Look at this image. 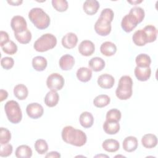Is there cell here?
<instances>
[{
  "mask_svg": "<svg viewBox=\"0 0 158 158\" xmlns=\"http://www.w3.org/2000/svg\"><path fill=\"white\" fill-rule=\"evenodd\" d=\"M141 143L146 148H153L157 144V138L154 134H146L141 138Z\"/></svg>",
  "mask_w": 158,
  "mask_h": 158,
  "instance_id": "d6986e66",
  "label": "cell"
},
{
  "mask_svg": "<svg viewBox=\"0 0 158 158\" xmlns=\"http://www.w3.org/2000/svg\"><path fill=\"white\" fill-rule=\"evenodd\" d=\"M26 112L30 118L37 119L43 115L44 109L41 104L37 102H32L27 105Z\"/></svg>",
  "mask_w": 158,
  "mask_h": 158,
  "instance_id": "ba28073f",
  "label": "cell"
},
{
  "mask_svg": "<svg viewBox=\"0 0 158 158\" xmlns=\"http://www.w3.org/2000/svg\"><path fill=\"white\" fill-rule=\"evenodd\" d=\"M78 42L77 36L72 32L65 35L62 38V44L66 49H72L76 46Z\"/></svg>",
  "mask_w": 158,
  "mask_h": 158,
  "instance_id": "4fadbf2b",
  "label": "cell"
},
{
  "mask_svg": "<svg viewBox=\"0 0 158 158\" xmlns=\"http://www.w3.org/2000/svg\"><path fill=\"white\" fill-rule=\"evenodd\" d=\"M142 2V1H128V2H129V3H131V4H139V3H140V2Z\"/></svg>",
  "mask_w": 158,
  "mask_h": 158,
  "instance_id": "bcb514c9",
  "label": "cell"
},
{
  "mask_svg": "<svg viewBox=\"0 0 158 158\" xmlns=\"http://www.w3.org/2000/svg\"><path fill=\"white\" fill-rule=\"evenodd\" d=\"M35 149L39 154H44L48 150V145L47 142L43 139H38L35 141Z\"/></svg>",
  "mask_w": 158,
  "mask_h": 158,
  "instance_id": "836d02e7",
  "label": "cell"
},
{
  "mask_svg": "<svg viewBox=\"0 0 158 158\" xmlns=\"http://www.w3.org/2000/svg\"><path fill=\"white\" fill-rule=\"evenodd\" d=\"M80 125L85 128H89L92 127L94 123V118L91 113L89 112H82L79 117Z\"/></svg>",
  "mask_w": 158,
  "mask_h": 158,
  "instance_id": "ffe728a7",
  "label": "cell"
},
{
  "mask_svg": "<svg viewBox=\"0 0 158 158\" xmlns=\"http://www.w3.org/2000/svg\"><path fill=\"white\" fill-rule=\"evenodd\" d=\"M121 112L117 109H112L106 114V120L111 122H119L121 119Z\"/></svg>",
  "mask_w": 158,
  "mask_h": 158,
  "instance_id": "d590c367",
  "label": "cell"
},
{
  "mask_svg": "<svg viewBox=\"0 0 158 158\" xmlns=\"http://www.w3.org/2000/svg\"><path fill=\"white\" fill-rule=\"evenodd\" d=\"M13 151L12 146L10 144L7 143L5 144H1L0 156L6 157L11 155Z\"/></svg>",
  "mask_w": 158,
  "mask_h": 158,
  "instance_id": "ab89813d",
  "label": "cell"
},
{
  "mask_svg": "<svg viewBox=\"0 0 158 158\" xmlns=\"http://www.w3.org/2000/svg\"><path fill=\"white\" fill-rule=\"evenodd\" d=\"M95 51L94 43L89 40L82 41L78 46L79 52L84 56H91Z\"/></svg>",
  "mask_w": 158,
  "mask_h": 158,
  "instance_id": "8fae6325",
  "label": "cell"
},
{
  "mask_svg": "<svg viewBox=\"0 0 158 158\" xmlns=\"http://www.w3.org/2000/svg\"><path fill=\"white\" fill-rule=\"evenodd\" d=\"M15 153L17 158H30L32 156V150L30 146L22 144L17 148Z\"/></svg>",
  "mask_w": 158,
  "mask_h": 158,
  "instance_id": "4316f807",
  "label": "cell"
},
{
  "mask_svg": "<svg viewBox=\"0 0 158 158\" xmlns=\"http://www.w3.org/2000/svg\"><path fill=\"white\" fill-rule=\"evenodd\" d=\"M1 48L4 52L9 55H13L17 51V46L13 41L11 40L2 46Z\"/></svg>",
  "mask_w": 158,
  "mask_h": 158,
  "instance_id": "74e56055",
  "label": "cell"
},
{
  "mask_svg": "<svg viewBox=\"0 0 158 158\" xmlns=\"http://www.w3.org/2000/svg\"><path fill=\"white\" fill-rule=\"evenodd\" d=\"M105 61L104 59L99 57L91 58L88 62L89 67L94 72L101 71L105 67Z\"/></svg>",
  "mask_w": 158,
  "mask_h": 158,
  "instance_id": "603a6c76",
  "label": "cell"
},
{
  "mask_svg": "<svg viewBox=\"0 0 158 158\" xmlns=\"http://www.w3.org/2000/svg\"><path fill=\"white\" fill-rule=\"evenodd\" d=\"M135 62L137 67H148L151 63V59L149 56L146 54H139L135 58Z\"/></svg>",
  "mask_w": 158,
  "mask_h": 158,
  "instance_id": "4dcf8cb0",
  "label": "cell"
},
{
  "mask_svg": "<svg viewBox=\"0 0 158 158\" xmlns=\"http://www.w3.org/2000/svg\"><path fill=\"white\" fill-rule=\"evenodd\" d=\"M134 73L135 77L139 81H145L150 78L151 74V69L150 67H139L136 66L134 70Z\"/></svg>",
  "mask_w": 158,
  "mask_h": 158,
  "instance_id": "2e32d148",
  "label": "cell"
},
{
  "mask_svg": "<svg viewBox=\"0 0 158 158\" xmlns=\"http://www.w3.org/2000/svg\"><path fill=\"white\" fill-rule=\"evenodd\" d=\"M46 158L47 157H60V154L57 152V151H51L49 153H48L46 156H45Z\"/></svg>",
  "mask_w": 158,
  "mask_h": 158,
  "instance_id": "ee69618b",
  "label": "cell"
},
{
  "mask_svg": "<svg viewBox=\"0 0 158 158\" xmlns=\"http://www.w3.org/2000/svg\"><path fill=\"white\" fill-rule=\"evenodd\" d=\"M59 64L62 70H70L75 64V59L70 54H64L60 58Z\"/></svg>",
  "mask_w": 158,
  "mask_h": 158,
  "instance_id": "9a60e30c",
  "label": "cell"
},
{
  "mask_svg": "<svg viewBox=\"0 0 158 158\" xmlns=\"http://www.w3.org/2000/svg\"><path fill=\"white\" fill-rule=\"evenodd\" d=\"M7 2L10 4L11 6H20L22 2L23 1L22 0H16V1H7Z\"/></svg>",
  "mask_w": 158,
  "mask_h": 158,
  "instance_id": "f6af8a7d",
  "label": "cell"
},
{
  "mask_svg": "<svg viewBox=\"0 0 158 158\" xmlns=\"http://www.w3.org/2000/svg\"><path fill=\"white\" fill-rule=\"evenodd\" d=\"M123 149L128 152H131L135 151L138 145V139L136 137L133 136H129L126 137L122 143Z\"/></svg>",
  "mask_w": 158,
  "mask_h": 158,
  "instance_id": "e0dca14e",
  "label": "cell"
},
{
  "mask_svg": "<svg viewBox=\"0 0 158 158\" xmlns=\"http://www.w3.org/2000/svg\"><path fill=\"white\" fill-rule=\"evenodd\" d=\"M4 110L8 120L12 123L17 124L22 120V110L17 101L14 100L8 101L4 105Z\"/></svg>",
  "mask_w": 158,
  "mask_h": 158,
  "instance_id": "8992f818",
  "label": "cell"
},
{
  "mask_svg": "<svg viewBox=\"0 0 158 158\" xmlns=\"http://www.w3.org/2000/svg\"><path fill=\"white\" fill-rule=\"evenodd\" d=\"M14 64V60L13 58L10 57H2L1 60V65L2 67L6 70H9L12 69Z\"/></svg>",
  "mask_w": 158,
  "mask_h": 158,
  "instance_id": "60d3db41",
  "label": "cell"
},
{
  "mask_svg": "<svg viewBox=\"0 0 158 158\" xmlns=\"http://www.w3.org/2000/svg\"><path fill=\"white\" fill-rule=\"evenodd\" d=\"M129 14L133 15L137 20L139 23L143 20L145 15L144 10H143V9L140 7L136 6L132 7L130 10Z\"/></svg>",
  "mask_w": 158,
  "mask_h": 158,
  "instance_id": "e575fe53",
  "label": "cell"
},
{
  "mask_svg": "<svg viewBox=\"0 0 158 158\" xmlns=\"http://www.w3.org/2000/svg\"><path fill=\"white\" fill-rule=\"evenodd\" d=\"M59 100V94L57 93V91L51 90L47 93L44 99L45 104L49 107H53L56 106L58 104Z\"/></svg>",
  "mask_w": 158,
  "mask_h": 158,
  "instance_id": "44dd1931",
  "label": "cell"
},
{
  "mask_svg": "<svg viewBox=\"0 0 158 158\" xmlns=\"http://www.w3.org/2000/svg\"><path fill=\"white\" fill-rule=\"evenodd\" d=\"M8 96V93L7 91L4 89L0 90V101L2 102L4 100L6 99Z\"/></svg>",
  "mask_w": 158,
  "mask_h": 158,
  "instance_id": "7bdbcfd3",
  "label": "cell"
},
{
  "mask_svg": "<svg viewBox=\"0 0 158 158\" xmlns=\"http://www.w3.org/2000/svg\"><path fill=\"white\" fill-rule=\"evenodd\" d=\"M64 79L63 77L57 73L50 74L46 80V85L51 91H57L60 90L64 85Z\"/></svg>",
  "mask_w": 158,
  "mask_h": 158,
  "instance_id": "52a82bcc",
  "label": "cell"
},
{
  "mask_svg": "<svg viewBox=\"0 0 158 158\" xmlns=\"http://www.w3.org/2000/svg\"><path fill=\"white\" fill-rule=\"evenodd\" d=\"M28 18L35 27L39 30L47 28L51 22L49 16L40 7L32 8L28 12Z\"/></svg>",
  "mask_w": 158,
  "mask_h": 158,
  "instance_id": "3957f363",
  "label": "cell"
},
{
  "mask_svg": "<svg viewBox=\"0 0 158 158\" xmlns=\"http://www.w3.org/2000/svg\"><path fill=\"white\" fill-rule=\"evenodd\" d=\"M137 20L130 14L125 15L121 22V27L127 33L131 32L138 24Z\"/></svg>",
  "mask_w": 158,
  "mask_h": 158,
  "instance_id": "30bf717a",
  "label": "cell"
},
{
  "mask_svg": "<svg viewBox=\"0 0 158 158\" xmlns=\"http://www.w3.org/2000/svg\"><path fill=\"white\" fill-rule=\"evenodd\" d=\"M133 81L128 75H123L119 80L115 90L116 96L120 100H127L132 96Z\"/></svg>",
  "mask_w": 158,
  "mask_h": 158,
  "instance_id": "277c9868",
  "label": "cell"
},
{
  "mask_svg": "<svg viewBox=\"0 0 158 158\" xmlns=\"http://www.w3.org/2000/svg\"><path fill=\"white\" fill-rule=\"evenodd\" d=\"M11 139V133L10 131L3 127L0 128V144H5L8 143Z\"/></svg>",
  "mask_w": 158,
  "mask_h": 158,
  "instance_id": "f35d334b",
  "label": "cell"
},
{
  "mask_svg": "<svg viewBox=\"0 0 158 158\" xmlns=\"http://www.w3.org/2000/svg\"><path fill=\"white\" fill-rule=\"evenodd\" d=\"M10 26L14 33H21L27 29V22L20 15H15L12 18Z\"/></svg>",
  "mask_w": 158,
  "mask_h": 158,
  "instance_id": "9c48e42d",
  "label": "cell"
},
{
  "mask_svg": "<svg viewBox=\"0 0 158 158\" xmlns=\"http://www.w3.org/2000/svg\"><path fill=\"white\" fill-rule=\"evenodd\" d=\"M100 51L105 56H112L115 54L117 46L112 42L106 41L101 45Z\"/></svg>",
  "mask_w": 158,
  "mask_h": 158,
  "instance_id": "ac0fdd59",
  "label": "cell"
},
{
  "mask_svg": "<svg viewBox=\"0 0 158 158\" xmlns=\"http://www.w3.org/2000/svg\"><path fill=\"white\" fill-rule=\"evenodd\" d=\"M9 36L7 32L1 30L0 31V46L2 47L5 44H6L7 42H9Z\"/></svg>",
  "mask_w": 158,
  "mask_h": 158,
  "instance_id": "b9f144b4",
  "label": "cell"
},
{
  "mask_svg": "<svg viewBox=\"0 0 158 158\" xmlns=\"http://www.w3.org/2000/svg\"><path fill=\"white\" fill-rule=\"evenodd\" d=\"M132 40L135 44L138 46H143L148 43L146 36L143 29L136 31L133 35Z\"/></svg>",
  "mask_w": 158,
  "mask_h": 158,
  "instance_id": "484cf974",
  "label": "cell"
},
{
  "mask_svg": "<svg viewBox=\"0 0 158 158\" xmlns=\"http://www.w3.org/2000/svg\"><path fill=\"white\" fill-rule=\"evenodd\" d=\"M110 102V98L106 94H99L95 97L93 100L94 106L98 108H102L107 106Z\"/></svg>",
  "mask_w": 158,
  "mask_h": 158,
  "instance_id": "d6a6232c",
  "label": "cell"
},
{
  "mask_svg": "<svg viewBox=\"0 0 158 158\" xmlns=\"http://www.w3.org/2000/svg\"><path fill=\"white\" fill-rule=\"evenodd\" d=\"M52 7L58 12H65L68 9V2L66 0H52Z\"/></svg>",
  "mask_w": 158,
  "mask_h": 158,
  "instance_id": "8d00e7d4",
  "label": "cell"
},
{
  "mask_svg": "<svg viewBox=\"0 0 158 158\" xmlns=\"http://www.w3.org/2000/svg\"><path fill=\"white\" fill-rule=\"evenodd\" d=\"M99 7L100 5L98 1L86 0L83 3V9L87 15H93L98 12Z\"/></svg>",
  "mask_w": 158,
  "mask_h": 158,
  "instance_id": "5bb4252c",
  "label": "cell"
},
{
  "mask_svg": "<svg viewBox=\"0 0 158 158\" xmlns=\"http://www.w3.org/2000/svg\"><path fill=\"white\" fill-rule=\"evenodd\" d=\"M76 75L80 81L85 83L91 80L92 77V71L87 67H80L77 70Z\"/></svg>",
  "mask_w": 158,
  "mask_h": 158,
  "instance_id": "cb8c5ba5",
  "label": "cell"
},
{
  "mask_svg": "<svg viewBox=\"0 0 158 158\" xmlns=\"http://www.w3.org/2000/svg\"><path fill=\"white\" fill-rule=\"evenodd\" d=\"M14 36L17 41L21 44H27L31 40V33L28 28L21 33H14Z\"/></svg>",
  "mask_w": 158,
  "mask_h": 158,
  "instance_id": "1f68e13d",
  "label": "cell"
},
{
  "mask_svg": "<svg viewBox=\"0 0 158 158\" xmlns=\"http://www.w3.org/2000/svg\"><path fill=\"white\" fill-rule=\"evenodd\" d=\"M102 148L107 152H115L120 148L118 141L114 139H107L102 144Z\"/></svg>",
  "mask_w": 158,
  "mask_h": 158,
  "instance_id": "7402d4cb",
  "label": "cell"
},
{
  "mask_svg": "<svg viewBox=\"0 0 158 158\" xmlns=\"http://www.w3.org/2000/svg\"><path fill=\"white\" fill-rule=\"evenodd\" d=\"M103 130L108 135H115L120 130L118 122H111L106 120L103 123Z\"/></svg>",
  "mask_w": 158,
  "mask_h": 158,
  "instance_id": "d4e9b609",
  "label": "cell"
},
{
  "mask_svg": "<svg viewBox=\"0 0 158 158\" xmlns=\"http://www.w3.org/2000/svg\"><path fill=\"white\" fill-rule=\"evenodd\" d=\"M114 13L110 8L104 9L94 24V30L97 34L102 36H107L111 31V22Z\"/></svg>",
  "mask_w": 158,
  "mask_h": 158,
  "instance_id": "7a4b0ae2",
  "label": "cell"
},
{
  "mask_svg": "<svg viewBox=\"0 0 158 158\" xmlns=\"http://www.w3.org/2000/svg\"><path fill=\"white\" fill-rule=\"evenodd\" d=\"M56 44V37L51 33H45L35 41L33 48L36 51L43 52L53 49Z\"/></svg>",
  "mask_w": 158,
  "mask_h": 158,
  "instance_id": "5b68a950",
  "label": "cell"
},
{
  "mask_svg": "<svg viewBox=\"0 0 158 158\" xmlns=\"http://www.w3.org/2000/svg\"><path fill=\"white\" fill-rule=\"evenodd\" d=\"M143 30L146 36L148 43H152L156 41L157 36V30L154 25H148L144 27Z\"/></svg>",
  "mask_w": 158,
  "mask_h": 158,
  "instance_id": "f546056e",
  "label": "cell"
},
{
  "mask_svg": "<svg viewBox=\"0 0 158 158\" xmlns=\"http://www.w3.org/2000/svg\"><path fill=\"white\" fill-rule=\"evenodd\" d=\"M98 85L104 89H110L111 88L115 83L114 78L108 73H104L101 75L97 80Z\"/></svg>",
  "mask_w": 158,
  "mask_h": 158,
  "instance_id": "7c38bea8",
  "label": "cell"
},
{
  "mask_svg": "<svg viewBox=\"0 0 158 158\" xmlns=\"http://www.w3.org/2000/svg\"><path fill=\"white\" fill-rule=\"evenodd\" d=\"M47 65V60L43 56H36L32 59V66L36 71L41 72L44 70Z\"/></svg>",
  "mask_w": 158,
  "mask_h": 158,
  "instance_id": "83f0119b",
  "label": "cell"
},
{
  "mask_svg": "<svg viewBox=\"0 0 158 158\" xmlns=\"http://www.w3.org/2000/svg\"><path fill=\"white\" fill-rule=\"evenodd\" d=\"M61 136L64 142L77 147L85 145L87 141V136L82 130L72 126L65 127L62 129Z\"/></svg>",
  "mask_w": 158,
  "mask_h": 158,
  "instance_id": "6da1fadb",
  "label": "cell"
},
{
  "mask_svg": "<svg viewBox=\"0 0 158 158\" xmlns=\"http://www.w3.org/2000/svg\"><path fill=\"white\" fill-rule=\"evenodd\" d=\"M14 94L18 99L24 100L28 94V88L23 84H18L14 88Z\"/></svg>",
  "mask_w": 158,
  "mask_h": 158,
  "instance_id": "f1b7e54d",
  "label": "cell"
}]
</instances>
